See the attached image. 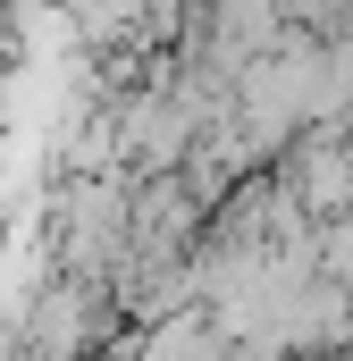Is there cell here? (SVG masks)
Masks as SVG:
<instances>
[{
    "mask_svg": "<svg viewBox=\"0 0 353 361\" xmlns=\"http://www.w3.org/2000/svg\"><path fill=\"white\" fill-rule=\"evenodd\" d=\"M277 185L320 219V227H337V219H353V118H337V109H320L277 160Z\"/></svg>",
    "mask_w": 353,
    "mask_h": 361,
    "instance_id": "cell-1",
    "label": "cell"
},
{
    "mask_svg": "<svg viewBox=\"0 0 353 361\" xmlns=\"http://www.w3.org/2000/svg\"><path fill=\"white\" fill-rule=\"evenodd\" d=\"M227 353H236V336L219 328L210 302H185V311H169V319L135 328V361H227Z\"/></svg>",
    "mask_w": 353,
    "mask_h": 361,
    "instance_id": "cell-2",
    "label": "cell"
}]
</instances>
